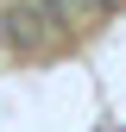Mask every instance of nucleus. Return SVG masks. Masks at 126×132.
<instances>
[{
    "mask_svg": "<svg viewBox=\"0 0 126 132\" xmlns=\"http://www.w3.org/2000/svg\"><path fill=\"white\" fill-rule=\"evenodd\" d=\"M44 38H51V31H44V13H38V6H6V44L38 51Z\"/></svg>",
    "mask_w": 126,
    "mask_h": 132,
    "instance_id": "obj_1",
    "label": "nucleus"
}]
</instances>
